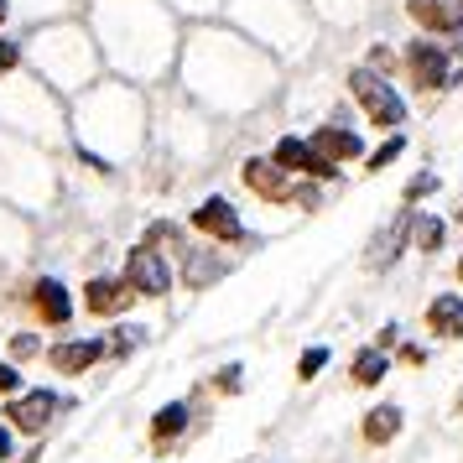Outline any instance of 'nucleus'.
I'll return each mask as SVG.
<instances>
[{"label": "nucleus", "instance_id": "1", "mask_svg": "<svg viewBox=\"0 0 463 463\" xmlns=\"http://www.w3.org/2000/svg\"><path fill=\"white\" fill-rule=\"evenodd\" d=\"M349 89H354L359 109L370 115V126L396 130L401 120H406V105H401V94L385 84V79H380L375 68H354V73H349Z\"/></svg>", "mask_w": 463, "mask_h": 463}, {"label": "nucleus", "instance_id": "2", "mask_svg": "<svg viewBox=\"0 0 463 463\" xmlns=\"http://www.w3.org/2000/svg\"><path fill=\"white\" fill-rule=\"evenodd\" d=\"M126 287L136 297H167L172 292V266L162 250H151V245H136V250L126 255Z\"/></svg>", "mask_w": 463, "mask_h": 463}, {"label": "nucleus", "instance_id": "3", "mask_svg": "<svg viewBox=\"0 0 463 463\" xmlns=\"http://www.w3.org/2000/svg\"><path fill=\"white\" fill-rule=\"evenodd\" d=\"M193 230L209 234V240H224V245H240L245 240V219H240V209L230 198H203L193 209Z\"/></svg>", "mask_w": 463, "mask_h": 463}, {"label": "nucleus", "instance_id": "4", "mask_svg": "<svg viewBox=\"0 0 463 463\" xmlns=\"http://www.w3.org/2000/svg\"><path fill=\"white\" fill-rule=\"evenodd\" d=\"M271 162L281 172H302V177H323V183H328V177H334V162H328V156H317L313 151V141H302V136H281V141H276V151H271Z\"/></svg>", "mask_w": 463, "mask_h": 463}, {"label": "nucleus", "instance_id": "5", "mask_svg": "<svg viewBox=\"0 0 463 463\" xmlns=\"http://www.w3.org/2000/svg\"><path fill=\"white\" fill-rule=\"evenodd\" d=\"M32 313L43 317L47 328H68V323H73V292H68L58 276H43V281L32 287Z\"/></svg>", "mask_w": 463, "mask_h": 463}, {"label": "nucleus", "instance_id": "6", "mask_svg": "<svg viewBox=\"0 0 463 463\" xmlns=\"http://www.w3.org/2000/svg\"><path fill=\"white\" fill-rule=\"evenodd\" d=\"M130 287L126 276H94V281H84V313L94 317H120L130 307Z\"/></svg>", "mask_w": 463, "mask_h": 463}, {"label": "nucleus", "instance_id": "7", "mask_svg": "<svg viewBox=\"0 0 463 463\" xmlns=\"http://www.w3.org/2000/svg\"><path fill=\"white\" fill-rule=\"evenodd\" d=\"M105 349H109L105 338H63V344H52V349H47V364H52L58 375H84Z\"/></svg>", "mask_w": 463, "mask_h": 463}, {"label": "nucleus", "instance_id": "8", "mask_svg": "<svg viewBox=\"0 0 463 463\" xmlns=\"http://www.w3.org/2000/svg\"><path fill=\"white\" fill-rule=\"evenodd\" d=\"M240 177H245V188H250V193L271 198V203H287V198H292V183H287L292 172H281L271 156H250V162L240 167Z\"/></svg>", "mask_w": 463, "mask_h": 463}, {"label": "nucleus", "instance_id": "9", "mask_svg": "<svg viewBox=\"0 0 463 463\" xmlns=\"http://www.w3.org/2000/svg\"><path fill=\"white\" fill-rule=\"evenodd\" d=\"M406 68L417 89H448V52L438 43H411L406 47Z\"/></svg>", "mask_w": 463, "mask_h": 463}, {"label": "nucleus", "instance_id": "10", "mask_svg": "<svg viewBox=\"0 0 463 463\" xmlns=\"http://www.w3.org/2000/svg\"><path fill=\"white\" fill-rule=\"evenodd\" d=\"M52 411H58V396H52V391H26V396L11 401V411H5V417L16 421L22 432H43L47 421H52Z\"/></svg>", "mask_w": 463, "mask_h": 463}, {"label": "nucleus", "instance_id": "11", "mask_svg": "<svg viewBox=\"0 0 463 463\" xmlns=\"http://www.w3.org/2000/svg\"><path fill=\"white\" fill-rule=\"evenodd\" d=\"M406 11L427 32H458L463 26V0H406Z\"/></svg>", "mask_w": 463, "mask_h": 463}, {"label": "nucleus", "instance_id": "12", "mask_svg": "<svg viewBox=\"0 0 463 463\" xmlns=\"http://www.w3.org/2000/svg\"><path fill=\"white\" fill-rule=\"evenodd\" d=\"M313 151L317 156H328V162H354L359 151H364V141H359L354 130H344V126H317L313 130Z\"/></svg>", "mask_w": 463, "mask_h": 463}, {"label": "nucleus", "instance_id": "13", "mask_svg": "<svg viewBox=\"0 0 463 463\" xmlns=\"http://www.w3.org/2000/svg\"><path fill=\"white\" fill-rule=\"evenodd\" d=\"M427 328L438 338H463V297L458 292H438L427 302Z\"/></svg>", "mask_w": 463, "mask_h": 463}, {"label": "nucleus", "instance_id": "14", "mask_svg": "<svg viewBox=\"0 0 463 463\" xmlns=\"http://www.w3.org/2000/svg\"><path fill=\"white\" fill-rule=\"evenodd\" d=\"M188 421H193L188 401H172V406H162V411L151 417V442H156V448H162V442H177L183 432H188Z\"/></svg>", "mask_w": 463, "mask_h": 463}, {"label": "nucleus", "instance_id": "15", "mask_svg": "<svg viewBox=\"0 0 463 463\" xmlns=\"http://www.w3.org/2000/svg\"><path fill=\"white\" fill-rule=\"evenodd\" d=\"M16 255H26V224L16 209L0 203V260H16Z\"/></svg>", "mask_w": 463, "mask_h": 463}, {"label": "nucleus", "instance_id": "16", "mask_svg": "<svg viewBox=\"0 0 463 463\" xmlns=\"http://www.w3.org/2000/svg\"><path fill=\"white\" fill-rule=\"evenodd\" d=\"M401 432V406H375L364 417V442H391Z\"/></svg>", "mask_w": 463, "mask_h": 463}, {"label": "nucleus", "instance_id": "17", "mask_svg": "<svg viewBox=\"0 0 463 463\" xmlns=\"http://www.w3.org/2000/svg\"><path fill=\"white\" fill-rule=\"evenodd\" d=\"M230 271V260H219V255H203V250H188V287H203V281H219V276Z\"/></svg>", "mask_w": 463, "mask_h": 463}, {"label": "nucleus", "instance_id": "18", "mask_svg": "<svg viewBox=\"0 0 463 463\" xmlns=\"http://www.w3.org/2000/svg\"><path fill=\"white\" fill-rule=\"evenodd\" d=\"M385 349H359L354 354V385H380L385 380Z\"/></svg>", "mask_w": 463, "mask_h": 463}, {"label": "nucleus", "instance_id": "19", "mask_svg": "<svg viewBox=\"0 0 463 463\" xmlns=\"http://www.w3.org/2000/svg\"><path fill=\"white\" fill-rule=\"evenodd\" d=\"M411 245H417V250H438L442 245V219H417V224H411Z\"/></svg>", "mask_w": 463, "mask_h": 463}, {"label": "nucleus", "instance_id": "20", "mask_svg": "<svg viewBox=\"0 0 463 463\" xmlns=\"http://www.w3.org/2000/svg\"><path fill=\"white\" fill-rule=\"evenodd\" d=\"M323 364H328V349H323V344H313L307 354L297 359V380H313L317 370H323Z\"/></svg>", "mask_w": 463, "mask_h": 463}, {"label": "nucleus", "instance_id": "21", "mask_svg": "<svg viewBox=\"0 0 463 463\" xmlns=\"http://www.w3.org/2000/svg\"><path fill=\"white\" fill-rule=\"evenodd\" d=\"M109 334H115V338H109V349H115V354L126 359L130 349H136V344L146 338V328H109Z\"/></svg>", "mask_w": 463, "mask_h": 463}, {"label": "nucleus", "instance_id": "22", "mask_svg": "<svg viewBox=\"0 0 463 463\" xmlns=\"http://www.w3.org/2000/svg\"><path fill=\"white\" fill-rule=\"evenodd\" d=\"M401 151H406V141H401V136H391V141H385V146H380L375 156H370V172H380V167H391V162H396Z\"/></svg>", "mask_w": 463, "mask_h": 463}, {"label": "nucleus", "instance_id": "23", "mask_svg": "<svg viewBox=\"0 0 463 463\" xmlns=\"http://www.w3.org/2000/svg\"><path fill=\"white\" fill-rule=\"evenodd\" d=\"M22 391V375H16V364L11 359H0V396H16Z\"/></svg>", "mask_w": 463, "mask_h": 463}, {"label": "nucleus", "instance_id": "24", "mask_svg": "<svg viewBox=\"0 0 463 463\" xmlns=\"http://www.w3.org/2000/svg\"><path fill=\"white\" fill-rule=\"evenodd\" d=\"M11 354H16V359H32V354H43V338H32V334H16V338H11Z\"/></svg>", "mask_w": 463, "mask_h": 463}, {"label": "nucleus", "instance_id": "25", "mask_svg": "<svg viewBox=\"0 0 463 463\" xmlns=\"http://www.w3.org/2000/svg\"><path fill=\"white\" fill-rule=\"evenodd\" d=\"M16 63H22V47H16V43H0V73H11Z\"/></svg>", "mask_w": 463, "mask_h": 463}, {"label": "nucleus", "instance_id": "26", "mask_svg": "<svg viewBox=\"0 0 463 463\" xmlns=\"http://www.w3.org/2000/svg\"><path fill=\"white\" fill-rule=\"evenodd\" d=\"M438 188V183H432V177H417V183H411V188H406V198H411V203H417L421 193H432Z\"/></svg>", "mask_w": 463, "mask_h": 463}, {"label": "nucleus", "instance_id": "27", "mask_svg": "<svg viewBox=\"0 0 463 463\" xmlns=\"http://www.w3.org/2000/svg\"><path fill=\"white\" fill-rule=\"evenodd\" d=\"M240 375H245V370H240V364H230V370H224V380H219V385H224V391H240Z\"/></svg>", "mask_w": 463, "mask_h": 463}, {"label": "nucleus", "instance_id": "28", "mask_svg": "<svg viewBox=\"0 0 463 463\" xmlns=\"http://www.w3.org/2000/svg\"><path fill=\"white\" fill-rule=\"evenodd\" d=\"M11 458V432H5V427H0V463Z\"/></svg>", "mask_w": 463, "mask_h": 463}, {"label": "nucleus", "instance_id": "29", "mask_svg": "<svg viewBox=\"0 0 463 463\" xmlns=\"http://www.w3.org/2000/svg\"><path fill=\"white\" fill-rule=\"evenodd\" d=\"M5 11H11V5H5V0H0V26H5Z\"/></svg>", "mask_w": 463, "mask_h": 463}, {"label": "nucleus", "instance_id": "30", "mask_svg": "<svg viewBox=\"0 0 463 463\" xmlns=\"http://www.w3.org/2000/svg\"><path fill=\"white\" fill-rule=\"evenodd\" d=\"M458 281H463V260H458Z\"/></svg>", "mask_w": 463, "mask_h": 463}]
</instances>
